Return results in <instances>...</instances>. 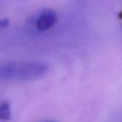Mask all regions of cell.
I'll use <instances>...</instances> for the list:
<instances>
[{
  "label": "cell",
  "instance_id": "277c9868",
  "mask_svg": "<svg viewBox=\"0 0 122 122\" xmlns=\"http://www.w3.org/2000/svg\"><path fill=\"white\" fill-rule=\"evenodd\" d=\"M9 25V20L8 19H0V29H4Z\"/></svg>",
  "mask_w": 122,
  "mask_h": 122
},
{
  "label": "cell",
  "instance_id": "7a4b0ae2",
  "mask_svg": "<svg viewBox=\"0 0 122 122\" xmlns=\"http://www.w3.org/2000/svg\"><path fill=\"white\" fill-rule=\"evenodd\" d=\"M57 22V14L52 9H44L36 20V27L40 31L51 29Z\"/></svg>",
  "mask_w": 122,
  "mask_h": 122
},
{
  "label": "cell",
  "instance_id": "3957f363",
  "mask_svg": "<svg viewBox=\"0 0 122 122\" xmlns=\"http://www.w3.org/2000/svg\"><path fill=\"white\" fill-rule=\"evenodd\" d=\"M11 118L10 105L8 102L4 101L0 105V120H9Z\"/></svg>",
  "mask_w": 122,
  "mask_h": 122
},
{
  "label": "cell",
  "instance_id": "6da1fadb",
  "mask_svg": "<svg viewBox=\"0 0 122 122\" xmlns=\"http://www.w3.org/2000/svg\"><path fill=\"white\" fill-rule=\"evenodd\" d=\"M48 66L43 63H24L8 65L4 70L5 77L15 80H30L43 76L48 71Z\"/></svg>",
  "mask_w": 122,
  "mask_h": 122
},
{
  "label": "cell",
  "instance_id": "5b68a950",
  "mask_svg": "<svg viewBox=\"0 0 122 122\" xmlns=\"http://www.w3.org/2000/svg\"><path fill=\"white\" fill-rule=\"evenodd\" d=\"M47 122H54V121H47Z\"/></svg>",
  "mask_w": 122,
  "mask_h": 122
}]
</instances>
